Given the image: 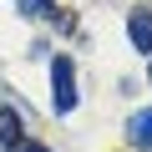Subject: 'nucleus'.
<instances>
[{
  "instance_id": "nucleus-2",
  "label": "nucleus",
  "mask_w": 152,
  "mask_h": 152,
  "mask_svg": "<svg viewBox=\"0 0 152 152\" xmlns=\"http://www.w3.org/2000/svg\"><path fill=\"white\" fill-rule=\"evenodd\" d=\"M127 36H132V46H137L142 56H152V10H132Z\"/></svg>"
},
{
  "instance_id": "nucleus-1",
  "label": "nucleus",
  "mask_w": 152,
  "mask_h": 152,
  "mask_svg": "<svg viewBox=\"0 0 152 152\" xmlns=\"http://www.w3.org/2000/svg\"><path fill=\"white\" fill-rule=\"evenodd\" d=\"M51 81H56V112L66 117L76 107V76H71V61L66 56H51Z\"/></svg>"
},
{
  "instance_id": "nucleus-5",
  "label": "nucleus",
  "mask_w": 152,
  "mask_h": 152,
  "mask_svg": "<svg viewBox=\"0 0 152 152\" xmlns=\"http://www.w3.org/2000/svg\"><path fill=\"white\" fill-rule=\"evenodd\" d=\"M46 5H51V0H20V15H31V20H41V15H51Z\"/></svg>"
},
{
  "instance_id": "nucleus-6",
  "label": "nucleus",
  "mask_w": 152,
  "mask_h": 152,
  "mask_svg": "<svg viewBox=\"0 0 152 152\" xmlns=\"http://www.w3.org/2000/svg\"><path fill=\"white\" fill-rule=\"evenodd\" d=\"M15 152H51L46 142H15Z\"/></svg>"
},
{
  "instance_id": "nucleus-3",
  "label": "nucleus",
  "mask_w": 152,
  "mask_h": 152,
  "mask_svg": "<svg viewBox=\"0 0 152 152\" xmlns=\"http://www.w3.org/2000/svg\"><path fill=\"white\" fill-rule=\"evenodd\" d=\"M127 137H132V147H152V107L127 122Z\"/></svg>"
},
{
  "instance_id": "nucleus-4",
  "label": "nucleus",
  "mask_w": 152,
  "mask_h": 152,
  "mask_svg": "<svg viewBox=\"0 0 152 152\" xmlns=\"http://www.w3.org/2000/svg\"><path fill=\"white\" fill-rule=\"evenodd\" d=\"M0 142H5V147H15L20 142V117L5 107V112H0Z\"/></svg>"
}]
</instances>
